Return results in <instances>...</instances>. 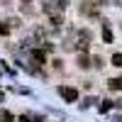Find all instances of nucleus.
I'll use <instances>...</instances> for the list:
<instances>
[{"instance_id": "6e6552de", "label": "nucleus", "mask_w": 122, "mask_h": 122, "mask_svg": "<svg viewBox=\"0 0 122 122\" xmlns=\"http://www.w3.org/2000/svg\"><path fill=\"white\" fill-rule=\"evenodd\" d=\"M10 29L12 27H10L7 22H0V34H10Z\"/></svg>"}, {"instance_id": "1a4fd4ad", "label": "nucleus", "mask_w": 122, "mask_h": 122, "mask_svg": "<svg viewBox=\"0 0 122 122\" xmlns=\"http://www.w3.org/2000/svg\"><path fill=\"white\" fill-rule=\"evenodd\" d=\"M51 25H54V27L61 25V15H51Z\"/></svg>"}, {"instance_id": "f257e3e1", "label": "nucleus", "mask_w": 122, "mask_h": 122, "mask_svg": "<svg viewBox=\"0 0 122 122\" xmlns=\"http://www.w3.org/2000/svg\"><path fill=\"white\" fill-rule=\"evenodd\" d=\"M56 93L61 95V100H64V103H76V100H78V90H76L73 86H59Z\"/></svg>"}, {"instance_id": "9b49d317", "label": "nucleus", "mask_w": 122, "mask_h": 122, "mask_svg": "<svg viewBox=\"0 0 122 122\" xmlns=\"http://www.w3.org/2000/svg\"><path fill=\"white\" fill-rule=\"evenodd\" d=\"M22 3H32V0H22Z\"/></svg>"}, {"instance_id": "7ed1b4c3", "label": "nucleus", "mask_w": 122, "mask_h": 122, "mask_svg": "<svg viewBox=\"0 0 122 122\" xmlns=\"http://www.w3.org/2000/svg\"><path fill=\"white\" fill-rule=\"evenodd\" d=\"M90 66H93V64H90V56H88V54H81V56H78V68L88 71Z\"/></svg>"}, {"instance_id": "20e7f679", "label": "nucleus", "mask_w": 122, "mask_h": 122, "mask_svg": "<svg viewBox=\"0 0 122 122\" xmlns=\"http://www.w3.org/2000/svg\"><path fill=\"white\" fill-rule=\"evenodd\" d=\"M107 88H110V90H122V76L110 78V81H107Z\"/></svg>"}, {"instance_id": "423d86ee", "label": "nucleus", "mask_w": 122, "mask_h": 122, "mask_svg": "<svg viewBox=\"0 0 122 122\" xmlns=\"http://www.w3.org/2000/svg\"><path fill=\"white\" fill-rule=\"evenodd\" d=\"M110 64H112L115 68H122V54H112L110 56Z\"/></svg>"}, {"instance_id": "0eeeda50", "label": "nucleus", "mask_w": 122, "mask_h": 122, "mask_svg": "<svg viewBox=\"0 0 122 122\" xmlns=\"http://www.w3.org/2000/svg\"><path fill=\"white\" fill-rule=\"evenodd\" d=\"M0 120H3V122H15V115L7 112V110H3V112H0Z\"/></svg>"}, {"instance_id": "f03ea898", "label": "nucleus", "mask_w": 122, "mask_h": 122, "mask_svg": "<svg viewBox=\"0 0 122 122\" xmlns=\"http://www.w3.org/2000/svg\"><path fill=\"white\" fill-rule=\"evenodd\" d=\"M32 61H37V64L42 66L44 61H46V54H44V49H34V51H32Z\"/></svg>"}, {"instance_id": "39448f33", "label": "nucleus", "mask_w": 122, "mask_h": 122, "mask_svg": "<svg viewBox=\"0 0 122 122\" xmlns=\"http://www.w3.org/2000/svg\"><path fill=\"white\" fill-rule=\"evenodd\" d=\"M112 39H115L112 29H110V27L105 25V27H103V42H105V44H112Z\"/></svg>"}, {"instance_id": "9d476101", "label": "nucleus", "mask_w": 122, "mask_h": 122, "mask_svg": "<svg viewBox=\"0 0 122 122\" xmlns=\"http://www.w3.org/2000/svg\"><path fill=\"white\" fill-rule=\"evenodd\" d=\"M110 107H115V103H112V100H105V105H103V110H110Z\"/></svg>"}]
</instances>
